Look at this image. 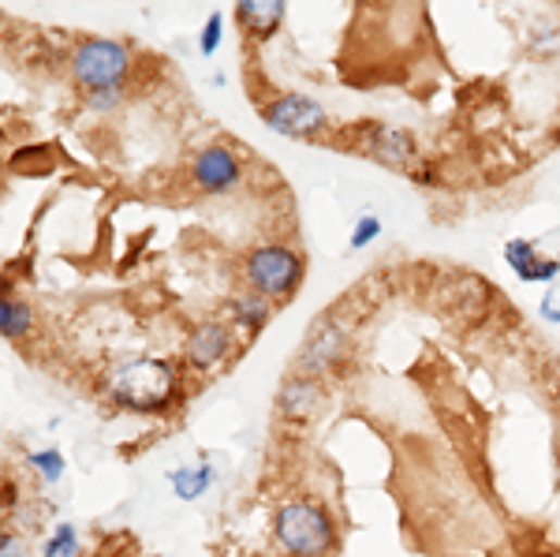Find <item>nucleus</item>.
Listing matches in <instances>:
<instances>
[{
    "instance_id": "f257e3e1",
    "label": "nucleus",
    "mask_w": 560,
    "mask_h": 557,
    "mask_svg": "<svg viewBox=\"0 0 560 557\" xmlns=\"http://www.w3.org/2000/svg\"><path fill=\"white\" fill-rule=\"evenodd\" d=\"M179 393L176 367L165 359H132L120 363L105 379V397L116 408L139 411V416H153V411L172 408Z\"/></svg>"
},
{
    "instance_id": "6e6552de",
    "label": "nucleus",
    "mask_w": 560,
    "mask_h": 557,
    "mask_svg": "<svg viewBox=\"0 0 560 557\" xmlns=\"http://www.w3.org/2000/svg\"><path fill=\"white\" fill-rule=\"evenodd\" d=\"M340 356H344V325H322V330L310 337V345L303 348L299 371L314 379V374H322L325 367H333Z\"/></svg>"
},
{
    "instance_id": "7ed1b4c3",
    "label": "nucleus",
    "mask_w": 560,
    "mask_h": 557,
    "mask_svg": "<svg viewBox=\"0 0 560 557\" xmlns=\"http://www.w3.org/2000/svg\"><path fill=\"white\" fill-rule=\"evenodd\" d=\"M127 67H132V53L124 41L112 38H83L72 49V75L86 94L98 90H120Z\"/></svg>"
},
{
    "instance_id": "0eeeda50",
    "label": "nucleus",
    "mask_w": 560,
    "mask_h": 557,
    "mask_svg": "<svg viewBox=\"0 0 560 557\" xmlns=\"http://www.w3.org/2000/svg\"><path fill=\"white\" fill-rule=\"evenodd\" d=\"M505 262L512 265V273L520 281L542 285V281H557L560 277V262L557 259H538V247L531 239H508L505 244Z\"/></svg>"
},
{
    "instance_id": "412c9836",
    "label": "nucleus",
    "mask_w": 560,
    "mask_h": 557,
    "mask_svg": "<svg viewBox=\"0 0 560 557\" xmlns=\"http://www.w3.org/2000/svg\"><path fill=\"white\" fill-rule=\"evenodd\" d=\"M120 101V90H98V94H90V106L94 109H112Z\"/></svg>"
},
{
    "instance_id": "9b49d317",
    "label": "nucleus",
    "mask_w": 560,
    "mask_h": 557,
    "mask_svg": "<svg viewBox=\"0 0 560 557\" xmlns=\"http://www.w3.org/2000/svg\"><path fill=\"white\" fill-rule=\"evenodd\" d=\"M318 400H322V389H318L314 379H291V382H284L277 405L288 419H310L318 408Z\"/></svg>"
},
{
    "instance_id": "4468645a",
    "label": "nucleus",
    "mask_w": 560,
    "mask_h": 557,
    "mask_svg": "<svg viewBox=\"0 0 560 557\" xmlns=\"http://www.w3.org/2000/svg\"><path fill=\"white\" fill-rule=\"evenodd\" d=\"M232 314H236V325L247 333H258L270 319V299L258 296V293H247V296H236L232 299Z\"/></svg>"
},
{
    "instance_id": "2eb2a0df",
    "label": "nucleus",
    "mask_w": 560,
    "mask_h": 557,
    "mask_svg": "<svg viewBox=\"0 0 560 557\" xmlns=\"http://www.w3.org/2000/svg\"><path fill=\"white\" fill-rule=\"evenodd\" d=\"M27 330H30V307L12 296L0 299V333L12 341V337H23Z\"/></svg>"
},
{
    "instance_id": "a211bd4d",
    "label": "nucleus",
    "mask_w": 560,
    "mask_h": 557,
    "mask_svg": "<svg viewBox=\"0 0 560 557\" xmlns=\"http://www.w3.org/2000/svg\"><path fill=\"white\" fill-rule=\"evenodd\" d=\"M382 236V221L377 218H359V225H356V233H351V247H356V251H363L366 244H374V239Z\"/></svg>"
},
{
    "instance_id": "ddd939ff",
    "label": "nucleus",
    "mask_w": 560,
    "mask_h": 557,
    "mask_svg": "<svg viewBox=\"0 0 560 557\" xmlns=\"http://www.w3.org/2000/svg\"><path fill=\"white\" fill-rule=\"evenodd\" d=\"M169 483H172V494H176L179 502H195V498H202V494L213 486V468L210 465L176 468L169 475Z\"/></svg>"
},
{
    "instance_id": "9d476101",
    "label": "nucleus",
    "mask_w": 560,
    "mask_h": 557,
    "mask_svg": "<svg viewBox=\"0 0 560 557\" xmlns=\"http://www.w3.org/2000/svg\"><path fill=\"white\" fill-rule=\"evenodd\" d=\"M236 15L247 27V34L270 38V34H277L284 15H288V8H284L281 0H247V4H236Z\"/></svg>"
},
{
    "instance_id": "f3484780",
    "label": "nucleus",
    "mask_w": 560,
    "mask_h": 557,
    "mask_svg": "<svg viewBox=\"0 0 560 557\" xmlns=\"http://www.w3.org/2000/svg\"><path fill=\"white\" fill-rule=\"evenodd\" d=\"M30 465L41 471V479L46 483H60L64 479V453L60 449H38V453H30Z\"/></svg>"
},
{
    "instance_id": "39448f33",
    "label": "nucleus",
    "mask_w": 560,
    "mask_h": 557,
    "mask_svg": "<svg viewBox=\"0 0 560 557\" xmlns=\"http://www.w3.org/2000/svg\"><path fill=\"white\" fill-rule=\"evenodd\" d=\"M265 127H273L277 135H288V139H314L318 132H325L329 116L318 101L303 98V94H284L273 106L262 109Z\"/></svg>"
},
{
    "instance_id": "f03ea898",
    "label": "nucleus",
    "mask_w": 560,
    "mask_h": 557,
    "mask_svg": "<svg viewBox=\"0 0 560 557\" xmlns=\"http://www.w3.org/2000/svg\"><path fill=\"white\" fill-rule=\"evenodd\" d=\"M273 539L291 557H325L336 543V528L322 505L284 502L273 517Z\"/></svg>"
},
{
    "instance_id": "4be33fe9",
    "label": "nucleus",
    "mask_w": 560,
    "mask_h": 557,
    "mask_svg": "<svg viewBox=\"0 0 560 557\" xmlns=\"http://www.w3.org/2000/svg\"><path fill=\"white\" fill-rule=\"evenodd\" d=\"M538 311H542V319H546V322H560V304H553V296L542 299Z\"/></svg>"
},
{
    "instance_id": "f8f14e48",
    "label": "nucleus",
    "mask_w": 560,
    "mask_h": 557,
    "mask_svg": "<svg viewBox=\"0 0 560 557\" xmlns=\"http://www.w3.org/2000/svg\"><path fill=\"white\" fill-rule=\"evenodd\" d=\"M366 153L377 161H385V165L400 169L411 161V143H408V135L393 132V127H374V132H370V143H366Z\"/></svg>"
},
{
    "instance_id": "423d86ee",
    "label": "nucleus",
    "mask_w": 560,
    "mask_h": 557,
    "mask_svg": "<svg viewBox=\"0 0 560 557\" xmlns=\"http://www.w3.org/2000/svg\"><path fill=\"white\" fill-rule=\"evenodd\" d=\"M239 180H244V169H239L236 153L228 147H206L195 158V184L202 187V191H210V195L232 191Z\"/></svg>"
},
{
    "instance_id": "6ab92c4d",
    "label": "nucleus",
    "mask_w": 560,
    "mask_h": 557,
    "mask_svg": "<svg viewBox=\"0 0 560 557\" xmlns=\"http://www.w3.org/2000/svg\"><path fill=\"white\" fill-rule=\"evenodd\" d=\"M221 34H224V20L221 15H210L202 27V41H198V49H202V57H213L221 46Z\"/></svg>"
},
{
    "instance_id": "dca6fc26",
    "label": "nucleus",
    "mask_w": 560,
    "mask_h": 557,
    "mask_svg": "<svg viewBox=\"0 0 560 557\" xmlns=\"http://www.w3.org/2000/svg\"><path fill=\"white\" fill-rule=\"evenodd\" d=\"M79 554V531L75 524H60L46 543V557H75Z\"/></svg>"
},
{
    "instance_id": "20e7f679",
    "label": "nucleus",
    "mask_w": 560,
    "mask_h": 557,
    "mask_svg": "<svg viewBox=\"0 0 560 557\" xmlns=\"http://www.w3.org/2000/svg\"><path fill=\"white\" fill-rule=\"evenodd\" d=\"M244 277L258 296L288 299L303 281V259L288 247H258V251L247 255Z\"/></svg>"
},
{
    "instance_id": "aec40b11",
    "label": "nucleus",
    "mask_w": 560,
    "mask_h": 557,
    "mask_svg": "<svg viewBox=\"0 0 560 557\" xmlns=\"http://www.w3.org/2000/svg\"><path fill=\"white\" fill-rule=\"evenodd\" d=\"M0 557H27V554H23V543L12 535V531H4V535H0Z\"/></svg>"
},
{
    "instance_id": "1a4fd4ad",
    "label": "nucleus",
    "mask_w": 560,
    "mask_h": 557,
    "mask_svg": "<svg viewBox=\"0 0 560 557\" xmlns=\"http://www.w3.org/2000/svg\"><path fill=\"white\" fill-rule=\"evenodd\" d=\"M224 352H228V330H224L221 322H202V325H195L191 341H187V359H191L195 367L210 371V367L221 363Z\"/></svg>"
}]
</instances>
